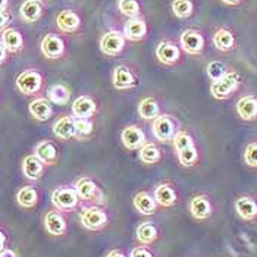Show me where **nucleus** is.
Masks as SVG:
<instances>
[{"label": "nucleus", "instance_id": "c756f323", "mask_svg": "<svg viewBox=\"0 0 257 257\" xmlns=\"http://www.w3.org/2000/svg\"><path fill=\"white\" fill-rule=\"evenodd\" d=\"M47 99L53 104L65 106L71 100V90L65 84H53L47 90Z\"/></svg>", "mask_w": 257, "mask_h": 257}, {"label": "nucleus", "instance_id": "6ab92c4d", "mask_svg": "<svg viewBox=\"0 0 257 257\" xmlns=\"http://www.w3.org/2000/svg\"><path fill=\"white\" fill-rule=\"evenodd\" d=\"M52 130H53L55 137H58L62 141L74 139L75 137V118L69 115H63L55 120Z\"/></svg>", "mask_w": 257, "mask_h": 257}, {"label": "nucleus", "instance_id": "393cba45", "mask_svg": "<svg viewBox=\"0 0 257 257\" xmlns=\"http://www.w3.org/2000/svg\"><path fill=\"white\" fill-rule=\"evenodd\" d=\"M235 212L242 220H256L257 219V203L254 198L242 196L235 201Z\"/></svg>", "mask_w": 257, "mask_h": 257}, {"label": "nucleus", "instance_id": "39448f33", "mask_svg": "<svg viewBox=\"0 0 257 257\" xmlns=\"http://www.w3.org/2000/svg\"><path fill=\"white\" fill-rule=\"evenodd\" d=\"M204 46H206L204 37L197 30L188 28V30L182 31L181 36H179V47L187 55H191V56L201 55L203 50H204Z\"/></svg>", "mask_w": 257, "mask_h": 257}, {"label": "nucleus", "instance_id": "aec40b11", "mask_svg": "<svg viewBox=\"0 0 257 257\" xmlns=\"http://www.w3.org/2000/svg\"><path fill=\"white\" fill-rule=\"evenodd\" d=\"M153 196L156 198L159 206H162V207H172L178 201V194L169 182H162V184L156 185Z\"/></svg>", "mask_w": 257, "mask_h": 257}, {"label": "nucleus", "instance_id": "bb28decb", "mask_svg": "<svg viewBox=\"0 0 257 257\" xmlns=\"http://www.w3.org/2000/svg\"><path fill=\"white\" fill-rule=\"evenodd\" d=\"M21 18L28 22V24H33V22H37L43 15V6L39 0H25L22 5H21L20 9Z\"/></svg>", "mask_w": 257, "mask_h": 257}, {"label": "nucleus", "instance_id": "ea45409f", "mask_svg": "<svg viewBox=\"0 0 257 257\" xmlns=\"http://www.w3.org/2000/svg\"><path fill=\"white\" fill-rule=\"evenodd\" d=\"M244 162L250 168H257V141H251L247 144L244 150Z\"/></svg>", "mask_w": 257, "mask_h": 257}, {"label": "nucleus", "instance_id": "cd10ccee", "mask_svg": "<svg viewBox=\"0 0 257 257\" xmlns=\"http://www.w3.org/2000/svg\"><path fill=\"white\" fill-rule=\"evenodd\" d=\"M213 44L219 52H229L235 47V36L228 28H219L213 34Z\"/></svg>", "mask_w": 257, "mask_h": 257}, {"label": "nucleus", "instance_id": "1a4fd4ad", "mask_svg": "<svg viewBox=\"0 0 257 257\" xmlns=\"http://www.w3.org/2000/svg\"><path fill=\"white\" fill-rule=\"evenodd\" d=\"M155 53H156V59L166 66H174L181 59V47L171 40L160 41Z\"/></svg>", "mask_w": 257, "mask_h": 257}, {"label": "nucleus", "instance_id": "2eb2a0df", "mask_svg": "<svg viewBox=\"0 0 257 257\" xmlns=\"http://www.w3.org/2000/svg\"><path fill=\"white\" fill-rule=\"evenodd\" d=\"M190 213L191 216L197 220H206L212 216L213 213V206L210 203V200L204 194H198L194 196L190 201Z\"/></svg>", "mask_w": 257, "mask_h": 257}, {"label": "nucleus", "instance_id": "2f4dec72", "mask_svg": "<svg viewBox=\"0 0 257 257\" xmlns=\"http://www.w3.org/2000/svg\"><path fill=\"white\" fill-rule=\"evenodd\" d=\"M17 201L24 209H33L39 203V193L34 187H22L17 193Z\"/></svg>", "mask_w": 257, "mask_h": 257}, {"label": "nucleus", "instance_id": "c03bdc74", "mask_svg": "<svg viewBox=\"0 0 257 257\" xmlns=\"http://www.w3.org/2000/svg\"><path fill=\"white\" fill-rule=\"evenodd\" d=\"M0 257H18L17 253L14 250H9V248H5L2 253H0Z\"/></svg>", "mask_w": 257, "mask_h": 257}, {"label": "nucleus", "instance_id": "5701e85b", "mask_svg": "<svg viewBox=\"0 0 257 257\" xmlns=\"http://www.w3.org/2000/svg\"><path fill=\"white\" fill-rule=\"evenodd\" d=\"M44 163L36 155H28L22 160V174L30 181H37L44 174Z\"/></svg>", "mask_w": 257, "mask_h": 257}, {"label": "nucleus", "instance_id": "7c9ffc66", "mask_svg": "<svg viewBox=\"0 0 257 257\" xmlns=\"http://www.w3.org/2000/svg\"><path fill=\"white\" fill-rule=\"evenodd\" d=\"M139 159L144 165H156L162 159V152L158 147V144L147 141L139 150Z\"/></svg>", "mask_w": 257, "mask_h": 257}, {"label": "nucleus", "instance_id": "49530a36", "mask_svg": "<svg viewBox=\"0 0 257 257\" xmlns=\"http://www.w3.org/2000/svg\"><path fill=\"white\" fill-rule=\"evenodd\" d=\"M106 257H126L122 251H119V250H112V251H109L107 253V256Z\"/></svg>", "mask_w": 257, "mask_h": 257}, {"label": "nucleus", "instance_id": "a211bd4d", "mask_svg": "<svg viewBox=\"0 0 257 257\" xmlns=\"http://www.w3.org/2000/svg\"><path fill=\"white\" fill-rule=\"evenodd\" d=\"M123 36L130 41H141L147 36V24L143 18H130L123 24Z\"/></svg>", "mask_w": 257, "mask_h": 257}, {"label": "nucleus", "instance_id": "09e8293b", "mask_svg": "<svg viewBox=\"0 0 257 257\" xmlns=\"http://www.w3.org/2000/svg\"><path fill=\"white\" fill-rule=\"evenodd\" d=\"M8 8V0H0V11H6Z\"/></svg>", "mask_w": 257, "mask_h": 257}, {"label": "nucleus", "instance_id": "6e6552de", "mask_svg": "<svg viewBox=\"0 0 257 257\" xmlns=\"http://www.w3.org/2000/svg\"><path fill=\"white\" fill-rule=\"evenodd\" d=\"M120 143L126 150H140L147 143V137L139 125H126L120 131Z\"/></svg>", "mask_w": 257, "mask_h": 257}, {"label": "nucleus", "instance_id": "37998d69", "mask_svg": "<svg viewBox=\"0 0 257 257\" xmlns=\"http://www.w3.org/2000/svg\"><path fill=\"white\" fill-rule=\"evenodd\" d=\"M6 55H8V50H6L5 44L0 41V65L6 60Z\"/></svg>", "mask_w": 257, "mask_h": 257}, {"label": "nucleus", "instance_id": "c9c22d12", "mask_svg": "<svg viewBox=\"0 0 257 257\" xmlns=\"http://www.w3.org/2000/svg\"><path fill=\"white\" fill-rule=\"evenodd\" d=\"M177 156H178V162L184 168H191L200 160V153H198V149L196 144L177 153Z\"/></svg>", "mask_w": 257, "mask_h": 257}, {"label": "nucleus", "instance_id": "7ed1b4c3", "mask_svg": "<svg viewBox=\"0 0 257 257\" xmlns=\"http://www.w3.org/2000/svg\"><path fill=\"white\" fill-rule=\"evenodd\" d=\"M79 220L85 229L100 231L109 223V216L99 206H88L79 212Z\"/></svg>", "mask_w": 257, "mask_h": 257}, {"label": "nucleus", "instance_id": "72a5a7b5", "mask_svg": "<svg viewBox=\"0 0 257 257\" xmlns=\"http://www.w3.org/2000/svg\"><path fill=\"white\" fill-rule=\"evenodd\" d=\"M171 9L174 15L179 20H187L193 15L194 12V5L193 0H174L171 5Z\"/></svg>", "mask_w": 257, "mask_h": 257}, {"label": "nucleus", "instance_id": "9b49d317", "mask_svg": "<svg viewBox=\"0 0 257 257\" xmlns=\"http://www.w3.org/2000/svg\"><path fill=\"white\" fill-rule=\"evenodd\" d=\"M99 112L96 100L90 96H79L72 101V116L77 119H91Z\"/></svg>", "mask_w": 257, "mask_h": 257}, {"label": "nucleus", "instance_id": "ddd939ff", "mask_svg": "<svg viewBox=\"0 0 257 257\" xmlns=\"http://www.w3.org/2000/svg\"><path fill=\"white\" fill-rule=\"evenodd\" d=\"M40 49L47 59H59L65 53V43L56 34H47L41 40Z\"/></svg>", "mask_w": 257, "mask_h": 257}, {"label": "nucleus", "instance_id": "f8f14e48", "mask_svg": "<svg viewBox=\"0 0 257 257\" xmlns=\"http://www.w3.org/2000/svg\"><path fill=\"white\" fill-rule=\"evenodd\" d=\"M75 190L79 200L82 201H100L103 198V193L99 185L88 177H82L75 182Z\"/></svg>", "mask_w": 257, "mask_h": 257}, {"label": "nucleus", "instance_id": "f03ea898", "mask_svg": "<svg viewBox=\"0 0 257 257\" xmlns=\"http://www.w3.org/2000/svg\"><path fill=\"white\" fill-rule=\"evenodd\" d=\"M178 131V119L169 113H160L152 123V133L159 143H172Z\"/></svg>", "mask_w": 257, "mask_h": 257}, {"label": "nucleus", "instance_id": "c85d7f7f", "mask_svg": "<svg viewBox=\"0 0 257 257\" xmlns=\"http://www.w3.org/2000/svg\"><path fill=\"white\" fill-rule=\"evenodd\" d=\"M139 115L144 120H155L160 115V106L158 100L152 96L141 99L139 103Z\"/></svg>", "mask_w": 257, "mask_h": 257}, {"label": "nucleus", "instance_id": "b1692460", "mask_svg": "<svg viewBox=\"0 0 257 257\" xmlns=\"http://www.w3.org/2000/svg\"><path fill=\"white\" fill-rule=\"evenodd\" d=\"M133 204L136 207V210L141 215H153L158 210V201L155 196H152L147 191H140L133 198Z\"/></svg>", "mask_w": 257, "mask_h": 257}, {"label": "nucleus", "instance_id": "4468645a", "mask_svg": "<svg viewBox=\"0 0 257 257\" xmlns=\"http://www.w3.org/2000/svg\"><path fill=\"white\" fill-rule=\"evenodd\" d=\"M44 228L46 231L50 234V235H55V237H60V235H65L66 231H68V225H66V220L63 218V215L60 213V210H50L44 215Z\"/></svg>", "mask_w": 257, "mask_h": 257}, {"label": "nucleus", "instance_id": "f257e3e1", "mask_svg": "<svg viewBox=\"0 0 257 257\" xmlns=\"http://www.w3.org/2000/svg\"><path fill=\"white\" fill-rule=\"evenodd\" d=\"M241 82H242V78L237 71H229L225 77L212 82L210 94L216 100L231 99L238 91Z\"/></svg>", "mask_w": 257, "mask_h": 257}, {"label": "nucleus", "instance_id": "a19ab883", "mask_svg": "<svg viewBox=\"0 0 257 257\" xmlns=\"http://www.w3.org/2000/svg\"><path fill=\"white\" fill-rule=\"evenodd\" d=\"M131 257H155L152 254V251H149L147 248L144 247H136L133 251H131Z\"/></svg>", "mask_w": 257, "mask_h": 257}, {"label": "nucleus", "instance_id": "79ce46f5", "mask_svg": "<svg viewBox=\"0 0 257 257\" xmlns=\"http://www.w3.org/2000/svg\"><path fill=\"white\" fill-rule=\"evenodd\" d=\"M9 21H11V17L5 11H0V33L5 31V30H8L6 27H8Z\"/></svg>", "mask_w": 257, "mask_h": 257}, {"label": "nucleus", "instance_id": "473e14b6", "mask_svg": "<svg viewBox=\"0 0 257 257\" xmlns=\"http://www.w3.org/2000/svg\"><path fill=\"white\" fill-rule=\"evenodd\" d=\"M136 235L141 244L144 245H149V244H153L159 237L158 228L152 223V222H144L137 226V231H136Z\"/></svg>", "mask_w": 257, "mask_h": 257}, {"label": "nucleus", "instance_id": "a878e982", "mask_svg": "<svg viewBox=\"0 0 257 257\" xmlns=\"http://www.w3.org/2000/svg\"><path fill=\"white\" fill-rule=\"evenodd\" d=\"M2 43L5 44L8 53H18L24 49V37L15 28H8L3 31Z\"/></svg>", "mask_w": 257, "mask_h": 257}, {"label": "nucleus", "instance_id": "58836bf2", "mask_svg": "<svg viewBox=\"0 0 257 257\" xmlns=\"http://www.w3.org/2000/svg\"><path fill=\"white\" fill-rule=\"evenodd\" d=\"M206 72H207V77L212 79V81H218L222 77H225L229 71H228V68H226V65L223 62H220V60H212L207 65Z\"/></svg>", "mask_w": 257, "mask_h": 257}, {"label": "nucleus", "instance_id": "20e7f679", "mask_svg": "<svg viewBox=\"0 0 257 257\" xmlns=\"http://www.w3.org/2000/svg\"><path fill=\"white\" fill-rule=\"evenodd\" d=\"M15 85L25 96H36L43 87V77L36 69H25L17 77Z\"/></svg>", "mask_w": 257, "mask_h": 257}, {"label": "nucleus", "instance_id": "dca6fc26", "mask_svg": "<svg viewBox=\"0 0 257 257\" xmlns=\"http://www.w3.org/2000/svg\"><path fill=\"white\" fill-rule=\"evenodd\" d=\"M237 113L239 118L245 122H253L257 119V96L245 94L237 101Z\"/></svg>", "mask_w": 257, "mask_h": 257}, {"label": "nucleus", "instance_id": "4be33fe9", "mask_svg": "<svg viewBox=\"0 0 257 257\" xmlns=\"http://www.w3.org/2000/svg\"><path fill=\"white\" fill-rule=\"evenodd\" d=\"M56 25L63 33H75L81 27V18L77 12L71 9H63L56 17Z\"/></svg>", "mask_w": 257, "mask_h": 257}, {"label": "nucleus", "instance_id": "de8ad7c7", "mask_svg": "<svg viewBox=\"0 0 257 257\" xmlns=\"http://www.w3.org/2000/svg\"><path fill=\"white\" fill-rule=\"evenodd\" d=\"M225 5H229V6H237V5H239L242 0H222Z\"/></svg>", "mask_w": 257, "mask_h": 257}, {"label": "nucleus", "instance_id": "f704fd0d", "mask_svg": "<svg viewBox=\"0 0 257 257\" xmlns=\"http://www.w3.org/2000/svg\"><path fill=\"white\" fill-rule=\"evenodd\" d=\"M94 131V122L93 119H77L75 118V140H87L91 137Z\"/></svg>", "mask_w": 257, "mask_h": 257}, {"label": "nucleus", "instance_id": "f3484780", "mask_svg": "<svg viewBox=\"0 0 257 257\" xmlns=\"http://www.w3.org/2000/svg\"><path fill=\"white\" fill-rule=\"evenodd\" d=\"M34 155L46 165V166H53L58 163L59 160V152H58V147L49 141V140H44V141H40L39 144L36 146L34 149Z\"/></svg>", "mask_w": 257, "mask_h": 257}, {"label": "nucleus", "instance_id": "412c9836", "mask_svg": "<svg viewBox=\"0 0 257 257\" xmlns=\"http://www.w3.org/2000/svg\"><path fill=\"white\" fill-rule=\"evenodd\" d=\"M28 110H30V115L40 122H46L53 116L52 103L50 100L44 99V97H37L33 100L28 106Z\"/></svg>", "mask_w": 257, "mask_h": 257}, {"label": "nucleus", "instance_id": "4c0bfd02", "mask_svg": "<svg viewBox=\"0 0 257 257\" xmlns=\"http://www.w3.org/2000/svg\"><path fill=\"white\" fill-rule=\"evenodd\" d=\"M119 12L128 18H139L141 6L137 0H119Z\"/></svg>", "mask_w": 257, "mask_h": 257}, {"label": "nucleus", "instance_id": "423d86ee", "mask_svg": "<svg viewBox=\"0 0 257 257\" xmlns=\"http://www.w3.org/2000/svg\"><path fill=\"white\" fill-rule=\"evenodd\" d=\"M125 36L118 30H110L101 36L99 41L100 50L107 56H119L125 49Z\"/></svg>", "mask_w": 257, "mask_h": 257}, {"label": "nucleus", "instance_id": "0eeeda50", "mask_svg": "<svg viewBox=\"0 0 257 257\" xmlns=\"http://www.w3.org/2000/svg\"><path fill=\"white\" fill-rule=\"evenodd\" d=\"M52 203L58 210H74L79 203L75 187H59L53 190Z\"/></svg>", "mask_w": 257, "mask_h": 257}, {"label": "nucleus", "instance_id": "a18cd8bd", "mask_svg": "<svg viewBox=\"0 0 257 257\" xmlns=\"http://www.w3.org/2000/svg\"><path fill=\"white\" fill-rule=\"evenodd\" d=\"M5 245H6V235L0 231V253L6 248Z\"/></svg>", "mask_w": 257, "mask_h": 257}, {"label": "nucleus", "instance_id": "e433bc0d", "mask_svg": "<svg viewBox=\"0 0 257 257\" xmlns=\"http://www.w3.org/2000/svg\"><path fill=\"white\" fill-rule=\"evenodd\" d=\"M194 144L196 143H194L193 137L185 130H179L178 133L175 134L174 140H172V146H174V149H175L177 153L185 150V149H188V147H191V146H194Z\"/></svg>", "mask_w": 257, "mask_h": 257}, {"label": "nucleus", "instance_id": "8fccbe9b", "mask_svg": "<svg viewBox=\"0 0 257 257\" xmlns=\"http://www.w3.org/2000/svg\"><path fill=\"white\" fill-rule=\"evenodd\" d=\"M46 2H49V0H46Z\"/></svg>", "mask_w": 257, "mask_h": 257}, {"label": "nucleus", "instance_id": "9d476101", "mask_svg": "<svg viewBox=\"0 0 257 257\" xmlns=\"http://www.w3.org/2000/svg\"><path fill=\"white\" fill-rule=\"evenodd\" d=\"M112 84L118 91H128V90L136 88L137 78L130 66L118 65L112 72Z\"/></svg>", "mask_w": 257, "mask_h": 257}]
</instances>
